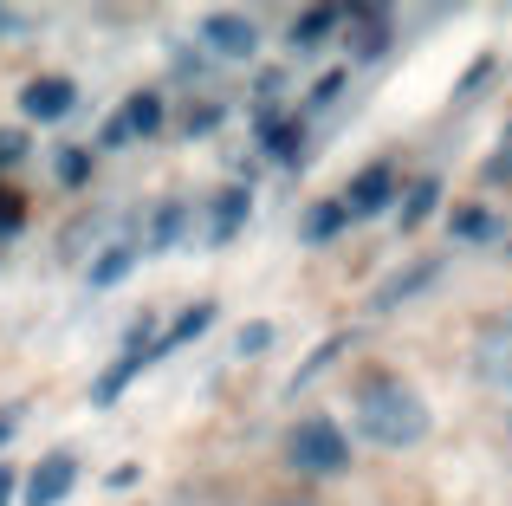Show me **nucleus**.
I'll return each instance as SVG.
<instances>
[{
  "label": "nucleus",
  "instance_id": "24",
  "mask_svg": "<svg viewBox=\"0 0 512 506\" xmlns=\"http://www.w3.org/2000/svg\"><path fill=\"white\" fill-rule=\"evenodd\" d=\"M13 221H20V202H13V195L0 189V228H13Z\"/></svg>",
  "mask_w": 512,
  "mask_h": 506
},
{
  "label": "nucleus",
  "instance_id": "11",
  "mask_svg": "<svg viewBox=\"0 0 512 506\" xmlns=\"http://www.w3.org/2000/svg\"><path fill=\"white\" fill-rule=\"evenodd\" d=\"M383 46H389V20L370 13V7H357L350 13V52H357V59H376Z\"/></svg>",
  "mask_w": 512,
  "mask_h": 506
},
{
  "label": "nucleus",
  "instance_id": "6",
  "mask_svg": "<svg viewBox=\"0 0 512 506\" xmlns=\"http://www.w3.org/2000/svg\"><path fill=\"white\" fill-rule=\"evenodd\" d=\"M389 195H396V169H389V163H370L338 195V208H344V221H370V215H383V208H389Z\"/></svg>",
  "mask_w": 512,
  "mask_h": 506
},
{
  "label": "nucleus",
  "instance_id": "13",
  "mask_svg": "<svg viewBox=\"0 0 512 506\" xmlns=\"http://www.w3.org/2000/svg\"><path fill=\"white\" fill-rule=\"evenodd\" d=\"M435 202H441V182H435V176H422V182L409 189V202L396 208V215H402V234H415V228H422V221L435 215Z\"/></svg>",
  "mask_w": 512,
  "mask_h": 506
},
{
  "label": "nucleus",
  "instance_id": "21",
  "mask_svg": "<svg viewBox=\"0 0 512 506\" xmlns=\"http://www.w3.org/2000/svg\"><path fill=\"white\" fill-rule=\"evenodd\" d=\"M85 169H91L85 150H65V156H59V176H65V182H85Z\"/></svg>",
  "mask_w": 512,
  "mask_h": 506
},
{
  "label": "nucleus",
  "instance_id": "1",
  "mask_svg": "<svg viewBox=\"0 0 512 506\" xmlns=\"http://www.w3.org/2000/svg\"><path fill=\"white\" fill-rule=\"evenodd\" d=\"M350 422H357V435L376 442V448H415L428 435V403H422V390L402 383V377H370L350 396Z\"/></svg>",
  "mask_w": 512,
  "mask_h": 506
},
{
  "label": "nucleus",
  "instance_id": "8",
  "mask_svg": "<svg viewBox=\"0 0 512 506\" xmlns=\"http://www.w3.org/2000/svg\"><path fill=\"white\" fill-rule=\"evenodd\" d=\"M78 487V461L72 455H46L33 474H26V506H59Z\"/></svg>",
  "mask_w": 512,
  "mask_h": 506
},
{
  "label": "nucleus",
  "instance_id": "26",
  "mask_svg": "<svg viewBox=\"0 0 512 506\" xmlns=\"http://www.w3.org/2000/svg\"><path fill=\"white\" fill-rule=\"evenodd\" d=\"M273 506H305V500H273Z\"/></svg>",
  "mask_w": 512,
  "mask_h": 506
},
{
  "label": "nucleus",
  "instance_id": "2",
  "mask_svg": "<svg viewBox=\"0 0 512 506\" xmlns=\"http://www.w3.org/2000/svg\"><path fill=\"white\" fill-rule=\"evenodd\" d=\"M286 461H292L299 474H318V481H331V474L350 468V442H344L338 422L305 416V422H292V429H286Z\"/></svg>",
  "mask_w": 512,
  "mask_h": 506
},
{
  "label": "nucleus",
  "instance_id": "15",
  "mask_svg": "<svg viewBox=\"0 0 512 506\" xmlns=\"http://www.w3.org/2000/svg\"><path fill=\"white\" fill-rule=\"evenodd\" d=\"M240 221H247V189H227L221 208H214V241H234Z\"/></svg>",
  "mask_w": 512,
  "mask_h": 506
},
{
  "label": "nucleus",
  "instance_id": "17",
  "mask_svg": "<svg viewBox=\"0 0 512 506\" xmlns=\"http://www.w3.org/2000/svg\"><path fill=\"white\" fill-rule=\"evenodd\" d=\"M331 20H338V13H331V7H312V13H305V20H292V46H318V33H325V26Z\"/></svg>",
  "mask_w": 512,
  "mask_h": 506
},
{
  "label": "nucleus",
  "instance_id": "12",
  "mask_svg": "<svg viewBox=\"0 0 512 506\" xmlns=\"http://www.w3.org/2000/svg\"><path fill=\"white\" fill-rule=\"evenodd\" d=\"M208 325H214V305H208V299H201V305H188V312L175 318V331H169V338H156V357L182 351V344H188V338H201V331H208Z\"/></svg>",
  "mask_w": 512,
  "mask_h": 506
},
{
  "label": "nucleus",
  "instance_id": "25",
  "mask_svg": "<svg viewBox=\"0 0 512 506\" xmlns=\"http://www.w3.org/2000/svg\"><path fill=\"white\" fill-rule=\"evenodd\" d=\"M13 500V468H0V506Z\"/></svg>",
  "mask_w": 512,
  "mask_h": 506
},
{
  "label": "nucleus",
  "instance_id": "5",
  "mask_svg": "<svg viewBox=\"0 0 512 506\" xmlns=\"http://www.w3.org/2000/svg\"><path fill=\"white\" fill-rule=\"evenodd\" d=\"M156 124H163V98H156V91H137V98H130L124 111L98 130V143H104V150H124V143L156 137Z\"/></svg>",
  "mask_w": 512,
  "mask_h": 506
},
{
  "label": "nucleus",
  "instance_id": "22",
  "mask_svg": "<svg viewBox=\"0 0 512 506\" xmlns=\"http://www.w3.org/2000/svg\"><path fill=\"white\" fill-rule=\"evenodd\" d=\"M20 150H26V137H20V130H0V169H7V163H20Z\"/></svg>",
  "mask_w": 512,
  "mask_h": 506
},
{
  "label": "nucleus",
  "instance_id": "3",
  "mask_svg": "<svg viewBox=\"0 0 512 506\" xmlns=\"http://www.w3.org/2000/svg\"><path fill=\"white\" fill-rule=\"evenodd\" d=\"M195 39L214 52V59H227V65H240V59H253V52H260V26H253L247 13H227V7L201 13Z\"/></svg>",
  "mask_w": 512,
  "mask_h": 506
},
{
  "label": "nucleus",
  "instance_id": "16",
  "mask_svg": "<svg viewBox=\"0 0 512 506\" xmlns=\"http://www.w3.org/2000/svg\"><path fill=\"white\" fill-rule=\"evenodd\" d=\"M338 228H350L338 202H325V208H312V215H305V241H331Z\"/></svg>",
  "mask_w": 512,
  "mask_h": 506
},
{
  "label": "nucleus",
  "instance_id": "7",
  "mask_svg": "<svg viewBox=\"0 0 512 506\" xmlns=\"http://www.w3.org/2000/svg\"><path fill=\"white\" fill-rule=\"evenodd\" d=\"M143 364H156V338H150V318H143V325L137 331H130V344H124V357H117V364L111 370H104V383H98V390H91V403H117V396H124V383L130 377H137V370Z\"/></svg>",
  "mask_w": 512,
  "mask_h": 506
},
{
  "label": "nucleus",
  "instance_id": "18",
  "mask_svg": "<svg viewBox=\"0 0 512 506\" xmlns=\"http://www.w3.org/2000/svg\"><path fill=\"white\" fill-rule=\"evenodd\" d=\"M338 351H344V338H325V344L312 351V364H299V377H292V390H299V383H312L318 370H331V364H338Z\"/></svg>",
  "mask_w": 512,
  "mask_h": 506
},
{
  "label": "nucleus",
  "instance_id": "27",
  "mask_svg": "<svg viewBox=\"0 0 512 506\" xmlns=\"http://www.w3.org/2000/svg\"><path fill=\"white\" fill-rule=\"evenodd\" d=\"M0 435H7V422H0Z\"/></svg>",
  "mask_w": 512,
  "mask_h": 506
},
{
  "label": "nucleus",
  "instance_id": "9",
  "mask_svg": "<svg viewBox=\"0 0 512 506\" xmlns=\"http://www.w3.org/2000/svg\"><path fill=\"white\" fill-rule=\"evenodd\" d=\"M78 104V91H72V78H33V85L20 91V111L33 117V124H59L65 111Z\"/></svg>",
  "mask_w": 512,
  "mask_h": 506
},
{
  "label": "nucleus",
  "instance_id": "10",
  "mask_svg": "<svg viewBox=\"0 0 512 506\" xmlns=\"http://www.w3.org/2000/svg\"><path fill=\"white\" fill-rule=\"evenodd\" d=\"M435 279H441V260H422V266H409V273H396V279H383V286H376V312H396V305H409L415 299V292H422V286H435Z\"/></svg>",
  "mask_w": 512,
  "mask_h": 506
},
{
  "label": "nucleus",
  "instance_id": "23",
  "mask_svg": "<svg viewBox=\"0 0 512 506\" xmlns=\"http://www.w3.org/2000/svg\"><path fill=\"white\" fill-rule=\"evenodd\" d=\"M338 91H344V72H325V78H318V91H312V104H331Z\"/></svg>",
  "mask_w": 512,
  "mask_h": 506
},
{
  "label": "nucleus",
  "instance_id": "20",
  "mask_svg": "<svg viewBox=\"0 0 512 506\" xmlns=\"http://www.w3.org/2000/svg\"><path fill=\"white\" fill-rule=\"evenodd\" d=\"M266 344H273V325H266V318H260V325H240V338H234V351H240V357H260V351H266Z\"/></svg>",
  "mask_w": 512,
  "mask_h": 506
},
{
  "label": "nucleus",
  "instance_id": "14",
  "mask_svg": "<svg viewBox=\"0 0 512 506\" xmlns=\"http://www.w3.org/2000/svg\"><path fill=\"white\" fill-rule=\"evenodd\" d=\"M137 260H143V241H117L98 266H91V286H117V279H124Z\"/></svg>",
  "mask_w": 512,
  "mask_h": 506
},
{
  "label": "nucleus",
  "instance_id": "19",
  "mask_svg": "<svg viewBox=\"0 0 512 506\" xmlns=\"http://www.w3.org/2000/svg\"><path fill=\"white\" fill-rule=\"evenodd\" d=\"M266 137H273V156H279V163H292V156H299V143H305V130L299 124H273Z\"/></svg>",
  "mask_w": 512,
  "mask_h": 506
},
{
  "label": "nucleus",
  "instance_id": "4",
  "mask_svg": "<svg viewBox=\"0 0 512 506\" xmlns=\"http://www.w3.org/2000/svg\"><path fill=\"white\" fill-rule=\"evenodd\" d=\"M474 377L487 383V390L512 396V312L493 318V325L480 331V344H474Z\"/></svg>",
  "mask_w": 512,
  "mask_h": 506
}]
</instances>
